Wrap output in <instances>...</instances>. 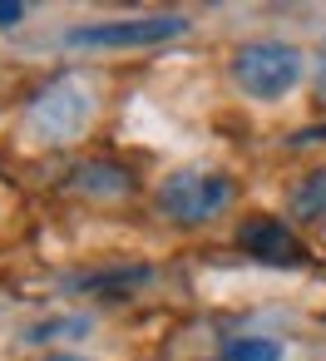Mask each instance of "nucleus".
Returning <instances> with one entry per match:
<instances>
[{
	"instance_id": "f257e3e1",
	"label": "nucleus",
	"mask_w": 326,
	"mask_h": 361,
	"mask_svg": "<svg viewBox=\"0 0 326 361\" xmlns=\"http://www.w3.org/2000/svg\"><path fill=\"white\" fill-rule=\"evenodd\" d=\"M232 193H237L232 173L203 169V164H183V169L163 173V183H158V213L173 218L178 228H203V223H213V218H222L232 208Z\"/></svg>"
},
{
	"instance_id": "f03ea898",
	"label": "nucleus",
	"mask_w": 326,
	"mask_h": 361,
	"mask_svg": "<svg viewBox=\"0 0 326 361\" xmlns=\"http://www.w3.org/2000/svg\"><path fill=\"white\" fill-rule=\"evenodd\" d=\"M301 80H306V60L287 40H252V45H242L232 55V85L257 104L287 99Z\"/></svg>"
},
{
	"instance_id": "7ed1b4c3",
	"label": "nucleus",
	"mask_w": 326,
	"mask_h": 361,
	"mask_svg": "<svg viewBox=\"0 0 326 361\" xmlns=\"http://www.w3.org/2000/svg\"><path fill=\"white\" fill-rule=\"evenodd\" d=\"M89 119H94V85L80 75H60L30 99V134L35 139L70 144L89 129Z\"/></svg>"
},
{
	"instance_id": "20e7f679",
	"label": "nucleus",
	"mask_w": 326,
	"mask_h": 361,
	"mask_svg": "<svg viewBox=\"0 0 326 361\" xmlns=\"http://www.w3.org/2000/svg\"><path fill=\"white\" fill-rule=\"evenodd\" d=\"M188 16H129V20H94L65 30V50H144V45H168L188 35Z\"/></svg>"
},
{
	"instance_id": "39448f33",
	"label": "nucleus",
	"mask_w": 326,
	"mask_h": 361,
	"mask_svg": "<svg viewBox=\"0 0 326 361\" xmlns=\"http://www.w3.org/2000/svg\"><path fill=\"white\" fill-rule=\"evenodd\" d=\"M237 247H242L247 257L267 262V267H291V262L306 257L301 243H296V233H291L282 218H267V213L242 218V228H237Z\"/></svg>"
},
{
	"instance_id": "423d86ee",
	"label": "nucleus",
	"mask_w": 326,
	"mask_h": 361,
	"mask_svg": "<svg viewBox=\"0 0 326 361\" xmlns=\"http://www.w3.org/2000/svg\"><path fill=\"white\" fill-rule=\"evenodd\" d=\"M65 193H75V198H129L134 178L114 164H80L65 173Z\"/></svg>"
},
{
	"instance_id": "0eeeda50",
	"label": "nucleus",
	"mask_w": 326,
	"mask_h": 361,
	"mask_svg": "<svg viewBox=\"0 0 326 361\" xmlns=\"http://www.w3.org/2000/svg\"><path fill=\"white\" fill-rule=\"evenodd\" d=\"M153 282V267L149 262H134V267H114V272H84V277H65L70 292H134V287H149Z\"/></svg>"
},
{
	"instance_id": "6e6552de",
	"label": "nucleus",
	"mask_w": 326,
	"mask_h": 361,
	"mask_svg": "<svg viewBox=\"0 0 326 361\" xmlns=\"http://www.w3.org/2000/svg\"><path fill=\"white\" fill-rule=\"evenodd\" d=\"M89 317L84 312H70V317H45V322H30L25 331H20V341H30V346H60V341H84L89 336Z\"/></svg>"
},
{
	"instance_id": "1a4fd4ad",
	"label": "nucleus",
	"mask_w": 326,
	"mask_h": 361,
	"mask_svg": "<svg viewBox=\"0 0 326 361\" xmlns=\"http://www.w3.org/2000/svg\"><path fill=\"white\" fill-rule=\"evenodd\" d=\"M222 361H282V341H272V336H232L222 346Z\"/></svg>"
},
{
	"instance_id": "9d476101",
	"label": "nucleus",
	"mask_w": 326,
	"mask_h": 361,
	"mask_svg": "<svg viewBox=\"0 0 326 361\" xmlns=\"http://www.w3.org/2000/svg\"><path fill=\"white\" fill-rule=\"evenodd\" d=\"M291 208H296V218H321V213H326V169L311 173V178L291 193Z\"/></svg>"
},
{
	"instance_id": "9b49d317",
	"label": "nucleus",
	"mask_w": 326,
	"mask_h": 361,
	"mask_svg": "<svg viewBox=\"0 0 326 361\" xmlns=\"http://www.w3.org/2000/svg\"><path fill=\"white\" fill-rule=\"evenodd\" d=\"M25 20V6H20V0H0V30H6V25H20Z\"/></svg>"
},
{
	"instance_id": "f8f14e48",
	"label": "nucleus",
	"mask_w": 326,
	"mask_h": 361,
	"mask_svg": "<svg viewBox=\"0 0 326 361\" xmlns=\"http://www.w3.org/2000/svg\"><path fill=\"white\" fill-rule=\"evenodd\" d=\"M311 139H326V124H311V129L296 134V144H311Z\"/></svg>"
},
{
	"instance_id": "ddd939ff",
	"label": "nucleus",
	"mask_w": 326,
	"mask_h": 361,
	"mask_svg": "<svg viewBox=\"0 0 326 361\" xmlns=\"http://www.w3.org/2000/svg\"><path fill=\"white\" fill-rule=\"evenodd\" d=\"M35 361H89V356H75V351H50V356H35Z\"/></svg>"
},
{
	"instance_id": "4468645a",
	"label": "nucleus",
	"mask_w": 326,
	"mask_h": 361,
	"mask_svg": "<svg viewBox=\"0 0 326 361\" xmlns=\"http://www.w3.org/2000/svg\"><path fill=\"white\" fill-rule=\"evenodd\" d=\"M316 94H321V104H326V60H321V70H316Z\"/></svg>"
}]
</instances>
